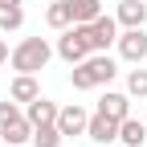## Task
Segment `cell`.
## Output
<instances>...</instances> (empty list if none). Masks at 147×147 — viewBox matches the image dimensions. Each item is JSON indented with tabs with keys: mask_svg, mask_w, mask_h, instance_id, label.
I'll list each match as a JSON object with an SVG mask.
<instances>
[{
	"mask_svg": "<svg viewBox=\"0 0 147 147\" xmlns=\"http://www.w3.org/2000/svg\"><path fill=\"white\" fill-rule=\"evenodd\" d=\"M49 57H53V49H49L45 37H25V41H16V49L8 53V65L16 74H41L49 65Z\"/></svg>",
	"mask_w": 147,
	"mask_h": 147,
	"instance_id": "cell-1",
	"label": "cell"
},
{
	"mask_svg": "<svg viewBox=\"0 0 147 147\" xmlns=\"http://www.w3.org/2000/svg\"><path fill=\"white\" fill-rule=\"evenodd\" d=\"M90 25H69V29H61V37H57V57L61 61H69V65H78V61H86L90 57Z\"/></svg>",
	"mask_w": 147,
	"mask_h": 147,
	"instance_id": "cell-2",
	"label": "cell"
},
{
	"mask_svg": "<svg viewBox=\"0 0 147 147\" xmlns=\"http://www.w3.org/2000/svg\"><path fill=\"white\" fill-rule=\"evenodd\" d=\"M115 41H119V21L110 12L94 16V21H90V49H94V53H106Z\"/></svg>",
	"mask_w": 147,
	"mask_h": 147,
	"instance_id": "cell-3",
	"label": "cell"
},
{
	"mask_svg": "<svg viewBox=\"0 0 147 147\" xmlns=\"http://www.w3.org/2000/svg\"><path fill=\"white\" fill-rule=\"evenodd\" d=\"M115 45H119V57H123V61L143 65V57H147V33H143V29H123Z\"/></svg>",
	"mask_w": 147,
	"mask_h": 147,
	"instance_id": "cell-4",
	"label": "cell"
},
{
	"mask_svg": "<svg viewBox=\"0 0 147 147\" xmlns=\"http://www.w3.org/2000/svg\"><path fill=\"white\" fill-rule=\"evenodd\" d=\"M78 65L90 74L94 90H98V86H110V82H115V74H119V65H115V57H110V53H90V57L78 61Z\"/></svg>",
	"mask_w": 147,
	"mask_h": 147,
	"instance_id": "cell-5",
	"label": "cell"
},
{
	"mask_svg": "<svg viewBox=\"0 0 147 147\" xmlns=\"http://www.w3.org/2000/svg\"><path fill=\"white\" fill-rule=\"evenodd\" d=\"M86 123H90V115H86V106H82V102H69V106L57 110V131H61L65 139L86 135Z\"/></svg>",
	"mask_w": 147,
	"mask_h": 147,
	"instance_id": "cell-6",
	"label": "cell"
},
{
	"mask_svg": "<svg viewBox=\"0 0 147 147\" xmlns=\"http://www.w3.org/2000/svg\"><path fill=\"white\" fill-rule=\"evenodd\" d=\"M115 21H119V29H143V21H147V4H143V0H119Z\"/></svg>",
	"mask_w": 147,
	"mask_h": 147,
	"instance_id": "cell-7",
	"label": "cell"
},
{
	"mask_svg": "<svg viewBox=\"0 0 147 147\" xmlns=\"http://www.w3.org/2000/svg\"><path fill=\"white\" fill-rule=\"evenodd\" d=\"M98 110L106 119H115V123H123L127 115H131V94H119V90H106V94L98 98Z\"/></svg>",
	"mask_w": 147,
	"mask_h": 147,
	"instance_id": "cell-8",
	"label": "cell"
},
{
	"mask_svg": "<svg viewBox=\"0 0 147 147\" xmlns=\"http://www.w3.org/2000/svg\"><path fill=\"white\" fill-rule=\"evenodd\" d=\"M86 135L94 139V143H115V139H119V123L106 119L102 110H94V115H90V123H86Z\"/></svg>",
	"mask_w": 147,
	"mask_h": 147,
	"instance_id": "cell-9",
	"label": "cell"
},
{
	"mask_svg": "<svg viewBox=\"0 0 147 147\" xmlns=\"http://www.w3.org/2000/svg\"><path fill=\"white\" fill-rule=\"evenodd\" d=\"M57 102H49V98H41V94H37L33 102H25V119L33 123V127H45V123H57Z\"/></svg>",
	"mask_w": 147,
	"mask_h": 147,
	"instance_id": "cell-10",
	"label": "cell"
},
{
	"mask_svg": "<svg viewBox=\"0 0 147 147\" xmlns=\"http://www.w3.org/2000/svg\"><path fill=\"white\" fill-rule=\"evenodd\" d=\"M37 94H41V86H37V74H16L12 86H8V98H12V102H33Z\"/></svg>",
	"mask_w": 147,
	"mask_h": 147,
	"instance_id": "cell-11",
	"label": "cell"
},
{
	"mask_svg": "<svg viewBox=\"0 0 147 147\" xmlns=\"http://www.w3.org/2000/svg\"><path fill=\"white\" fill-rule=\"evenodd\" d=\"M119 143H123V147H143V143H147V123H139V119L127 115V119L119 123Z\"/></svg>",
	"mask_w": 147,
	"mask_h": 147,
	"instance_id": "cell-12",
	"label": "cell"
},
{
	"mask_svg": "<svg viewBox=\"0 0 147 147\" xmlns=\"http://www.w3.org/2000/svg\"><path fill=\"white\" fill-rule=\"evenodd\" d=\"M45 25H49V29H57V33L74 25V8H69V0H53V4L45 8Z\"/></svg>",
	"mask_w": 147,
	"mask_h": 147,
	"instance_id": "cell-13",
	"label": "cell"
},
{
	"mask_svg": "<svg viewBox=\"0 0 147 147\" xmlns=\"http://www.w3.org/2000/svg\"><path fill=\"white\" fill-rule=\"evenodd\" d=\"M0 135H4V143H12V147H21V143H29L33 139V123L21 115V119H12L8 127H0Z\"/></svg>",
	"mask_w": 147,
	"mask_h": 147,
	"instance_id": "cell-14",
	"label": "cell"
},
{
	"mask_svg": "<svg viewBox=\"0 0 147 147\" xmlns=\"http://www.w3.org/2000/svg\"><path fill=\"white\" fill-rule=\"evenodd\" d=\"M74 8V25H90L94 16H102V0H69Z\"/></svg>",
	"mask_w": 147,
	"mask_h": 147,
	"instance_id": "cell-15",
	"label": "cell"
},
{
	"mask_svg": "<svg viewBox=\"0 0 147 147\" xmlns=\"http://www.w3.org/2000/svg\"><path fill=\"white\" fill-rule=\"evenodd\" d=\"M65 135L57 131V123H45V127H33V147H61Z\"/></svg>",
	"mask_w": 147,
	"mask_h": 147,
	"instance_id": "cell-16",
	"label": "cell"
},
{
	"mask_svg": "<svg viewBox=\"0 0 147 147\" xmlns=\"http://www.w3.org/2000/svg\"><path fill=\"white\" fill-rule=\"evenodd\" d=\"M21 25H25V8H21V4L0 8V33H16Z\"/></svg>",
	"mask_w": 147,
	"mask_h": 147,
	"instance_id": "cell-17",
	"label": "cell"
},
{
	"mask_svg": "<svg viewBox=\"0 0 147 147\" xmlns=\"http://www.w3.org/2000/svg\"><path fill=\"white\" fill-rule=\"evenodd\" d=\"M127 94H131V98H147V69L143 65L127 74Z\"/></svg>",
	"mask_w": 147,
	"mask_h": 147,
	"instance_id": "cell-18",
	"label": "cell"
},
{
	"mask_svg": "<svg viewBox=\"0 0 147 147\" xmlns=\"http://www.w3.org/2000/svg\"><path fill=\"white\" fill-rule=\"evenodd\" d=\"M21 115H25L21 102H12V98H8V102H0V127H8L12 119H21Z\"/></svg>",
	"mask_w": 147,
	"mask_h": 147,
	"instance_id": "cell-19",
	"label": "cell"
},
{
	"mask_svg": "<svg viewBox=\"0 0 147 147\" xmlns=\"http://www.w3.org/2000/svg\"><path fill=\"white\" fill-rule=\"evenodd\" d=\"M69 86H74V90H94V82H90V74H86L82 65L69 69Z\"/></svg>",
	"mask_w": 147,
	"mask_h": 147,
	"instance_id": "cell-20",
	"label": "cell"
},
{
	"mask_svg": "<svg viewBox=\"0 0 147 147\" xmlns=\"http://www.w3.org/2000/svg\"><path fill=\"white\" fill-rule=\"evenodd\" d=\"M8 53H12V49H8V41L0 37V65H8Z\"/></svg>",
	"mask_w": 147,
	"mask_h": 147,
	"instance_id": "cell-21",
	"label": "cell"
},
{
	"mask_svg": "<svg viewBox=\"0 0 147 147\" xmlns=\"http://www.w3.org/2000/svg\"><path fill=\"white\" fill-rule=\"evenodd\" d=\"M8 4H25V0H0V8H8Z\"/></svg>",
	"mask_w": 147,
	"mask_h": 147,
	"instance_id": "cell-22",
	"label": "cell"
},
{
	"mask_svg": "<svg viewBox=\"0 0 147 147\" xmlns=\"http://www.w3.org/2000/svg\"><path fill=\"white\" fill-rule=\"evenodd\" d=\"M0 147H12V143H0Z\"/></svg>",
	"mask_w": 147,
	"mask_h": 147,
	"instance_id": "cell-23",
	"label": "cell"
}]
</instances>
